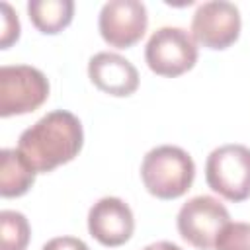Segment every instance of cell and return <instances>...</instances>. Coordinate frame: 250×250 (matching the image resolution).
<instances>
[{
	"label": "cell",
	"instance_id": "obj_1",
	"mask_svg": "<svg viewBox=\"0 0 250 250\" xmlns=\"http://www.w3.org/2000/svg\"><path fill=\"white\" fill-rule=\"evenodd\" d=\"M82 145V123L66 109L49 111L18 139V150L35 172H51L57 166L74 160Z\"/></svg>",
	"mask_w": 250,
	"mask_h": 250
},
{
	"label": "cell",
	"instance_id": "obj_2",
	"mask_svg": "<svg viewBox=\"0 0 250 250\" xmlns=\"http://www.w3.org/2000/svg\"><path fill=\"white\" fill-rule=\"evenodd\" d=\"M195 164L189 152L176 145L150 148L141 162V180L158 199H178L193 184Z\"/></svg>",
	"mask_w": 250,
	"mask_h": 250
},
{
	"label": "cell",
	"instance_id": "obj_3",
	"mask_svg": "<svg viewBox=\"0 0 250 250\" xmlns=\"http://www.w3.org/2000/svg\"><path fill=\"white\" fill-rule=\"evenodd\" d=\"M207 186L229 201L250 197V148L244 145H223L209 152L205 160Z\"/></svg>",
	"mask_w": 250,
	"mask_h": 250
},
{
	"label": "cell",
	"instance_id": "obj_4",
	"mask_svg": "<svg viewBox=\"0 0 250 250\" xmlns=\"http://www.w3.org/2000/svg\"><path fill=\"white\" fill-rule=\"evenodd\" d=\"M145 61L148 68L166 78H176L191 70L197 62V43L184 27H158L146 41Z\"/></svg>",
	"mask_w": 250,
	"mask_h": 250
},
{
	"label": "cell",
	"instance_id": "obj_5",
	"mask_svg": "<svg viewBox=\"0 0 250 250\" xmlns=\"http://www.w3.org/2000/svg\"><path fill=\"white\" fill-rule=\"evenodd\" d=\"M49 98L47 76L29 64L0 68V117L23 115L41 107Z\"/></svg>",
	"mask_w": 250,
	"mask_h": 250
},
{
	"label": "cell",
	"instance_id": "obj_6",
	"mask_svg": "<svg viewBox=\"0 0 250 250\" xmlns=\"http://www.w3.org/2000/svg\"><path fill=\"white\" fill-rule=\"evenodd\" d=\"M230 221L227 207L213 195H195L188 199L176 217L180 236L197 250L215 248L223 227Z\"/></svg>",
	"mask_w": 250,
	"mask_h": 250
},
{
	"label": "cell",
	"instance_id": "obj_7",
	"mask_svg": "<svg viewBox=\"0 0 250 250\" xmlns=\"http://www.w3.org/2000/svg\"><path fill=\"white\" fill-rule=\"evenodd\" d=\"M240 27V12L232 2L227 0L203 2L197 6L191 18V37L195 43L213 51L230 47L238 39Z\"/></svg>",
	"mask_w": 250,
	"mask_h": 250
},
{
	"label": "cell",
	"instance_id": "obj_8",
	"mask_svg": "<svg viewBox=\"0 0 250 250\" xmlns=\"http://www.w3.org/2000/svg\"><path fill=\"white\" fill-rule=\"evenodd\" d=\"M148 25L146 6L139 0H109L98 16L102 39L115 49H129L141 41Z\"/></svg>",
	"mask_w": 250,
	"mask_h": 250
},
{
	"label": "cell",
	"instance_id": "obj_9",
	"mask_svg": "<svg viewBox=\"0 0 250 250\" xmlns=\"http://www.w3.org/2000/svg\"><path fill=\"white\" fill-rule=\"evenodd\" d=\"M135 230V217L131 207L119 197H102L88 211V232L102 246H121Z\"/></svg>",
	"mask_w": 250,
	"mask_h": 250
},
{
	"label": "cell",
	"instance_id": "obj_10",
	"mask_svg": "<svg viewBox=\"0 0 250 250\" xmlns=\"http://www.w3.org/2000/svg\"><path fill=\"white\" fill-rule=\"evenodd\" d=\"M88 78L98 90L115 98H127L139 88V70L135 64L129 59L109 51L90 57Z\"/></svg>",
	"mask_w": 250,
	"mask_h": 250
},
{
	"label": "cell",
	"instance_id": "obj_11",
	"mask_svg": "<svg viewBox=\"0 0 250 250\" xmlns=\"http://www.w3.org/2000/svg\"><path fill=\"white\" fill-rule=\"evenodd\" d=\"M35 170L27 164L18 148L0 150V195L20 197L29 191L35 182Z\"/></svg>",
	"mask_w": 250,
	"mask_h": 250
},
{
	"label": "cell",
	"instance_id": "obj_12",
	"mask_svg": "<svg viewBox=\"0 0 250 250\" xmlns=\"http://www.w3.org/2000/svg\"><path fill=\"white\" fill-rule=\"evenodd\" d=\"M27 14L31 23L45 35L62 31L74 16L72 0H29Z\"/></svg>",
	"mask_w": 250,
	"mask_h": 250
},
{
	"label": "cell",
	"instance_id": "obj_13",
	"mask_svg": "<svg viewBox=\"0 0 250 250\" xmlns=\"http://www.w3.org/2000/svg\"><path fill=\"white\" fill-rule=\"evenodd\" d=\"M31 238V227L23 213L0 211V250H25Z\"/></svg>",
	"mask_w": 250,
	"mask_h": 250
},
{
	"label": "cell",
	"instance_id": "obj_14",
	"mask_svg": "<svg viewBox=\"0 0 250 250\" xmlns=\"http://www.w3.org/2000/svg\"><path fill=\"white\" fill-rule=\"evenodd\" d=\"M215 250H250V223L229 221L215 240Z\"/></svg>",
	"mask_w": 250,
	"mask_h": 250
},
{
	"label": "cell",
	"instance_id": "obj_15",
	"mask_svg": "<svg viewBox=\"0 0 250 250\" xmlns=\"http://www.w3.org/2000/svg\"><path fill=\"white\" fill-rule=\"evenodd\" d=\"M0 49H8L20 37V20L8 2H0Z\"/></svg>",
	"mask_w": 250,
	"mask_h": 250
},
{
	"label": "cell",
	"instance_id": "obj_16",
	"mask_svg": "<svg viewBox=\"0 0 250 250\" xmlns=\"http://www.w3.org/2000/svg\"><path fill=\"white\" fill-rule=\"evenodd\" d=\"M41 250H90L88 244L76 236H55L43 244Z\"/></svg>",
	"mask_w": 250,
	"mask_h": 250
},
{
	"label": "cell",
	"instance_id": "obj_17",
	"mask_svg": "<svg viewBox=\"0 0 250 250\" xmlns=\"http://www.w3.org/2000/svg\"><path fill=\"white\" fill-rule=\"evenodd\" d=\"M143 250H182L178 244L174 242H168V240H158V242H152L148 246H145Z\"/></svg>",
	"mask_w": 250,
	"mask_h": 250
}]
</instances>
